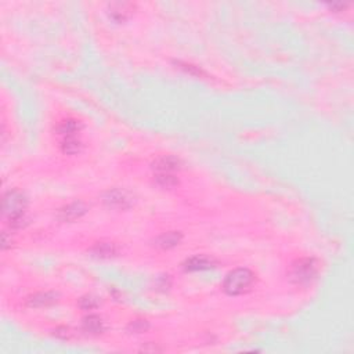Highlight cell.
Listing matches in <instances>:
<instances>
[{
    "label": "cell",
    "instance_id": "obj_2",
    "mask_svg": "<svg viewBox=\"0 0 354 354\" xmlns=\"http://www.w3.org/2000/svg\"><path fill=\"white\" fill-rule=\"evenodd\" d=\"M253 282H255V275L251 270L237 269V270L231 271L226 277L223 288L227 294L231 295V296H235V295H241L244 292H247Z\"/></svg>",
    "mask_w": 354,
    "mask_h": 354
},
{
    "label": "cell",
    "instance_id": "obj_1",
    "mask_svg": "<svg viewBox=\"0 0 354 354\" xmlns=\"http://www.w3.org/2000/svg\"><path fill=\"white\" fill-rule=\"evenodd\" d=\"M27 204V198L17 190L6 192L3 196V214L13 227L23 226L21 222H24Z\"/></svg>",
    "mask_w": 354,
    "mask_h": 354
},
{
    "label": "cell",
    "instance_id": "obj_13",
    "mask_svg": "<svg viewBox=\"0 0 354 354\" xmlns=\"http://www.w3.org/2000/svg\"><path fill=\"white\" fill-rule=\"evenodd\" d=\"M93 251H94V253L97 255V256L109 257V256H112V255H115V253H117V248H115V245H114V244L103 242V244H97Z\"/></svg>",
    "mask_w": 354,
    "mask_h": 354
},
{
    "label": "cell",
    "instance_id": "obj_12",
    "mask_svg": "<svg viewBox=\"0 0 354 354\" xmlns=\"http://www.w3.org/2000/svg\"><path fill=\"white\" fill-rule=\"evenodd\" d=\"M180 239H182V235L179 233H168L165 234V235H162V237L158 239V245L162 248H172V247H176L177 244L180 242Z\"/></svg>",
    "mask_w": 354,
    "mask_h": 354
},
{
    "label": "cell",
    "instance_id": "obj_7",
    "mask_svg": "<svg viewBox=\"0 0 354 354\" xmlns=\"http://www.w3.org/2000/svg\"><path fill=\"white\" fill-rule=\"evenodd\" d=\"M61 148L65 154H76L80 149V140L78 135L61 136Z\"/></svg>",
    "mask_w": 354,
    "mask_h": 354
},
{
    "label": "cell",
    "instance_id": "obj_10",
    "mask_svg": "<svg viewBox=\"0 0 354 354\" xmlns=\"http://www.w3.org/2000/svg\"><path fill=\"white\" fill-rule=\"evenodd\" d=\"M83 329L92 335H98L104 331L103 320L97 316H88L83 320Z\"/></svg>",
    "mask_w": 354,
    "mask_h": 354
},
{
    "label": "cell",
    "instance_id": "obj_9",
    "mask_svg": "<svg viewBox=\"0 0 354 354\" xmlns=\"http://www.w3.org/2000/svg\"><path fill=\"white\" fill-rule=\"evenodd\" d=\"M213 266V261L208 259L205 256H195L191 257L190 260H187L186 269L188 271H201V270H208Z\"/></svg>",
    "mask_w": 354,
    "mask_h": 354
},
{
    "label": "cell",
    "instance_id": "obj_4",
    "mask_svg": "<svg viewBox=\"0 0 354 354\" xmlns=\"http://www.w3.org/2000/svg\"><path fill=\"white\" fill-rule=\"evenodd\" d=\"M180 168V161L174 157H162L154 163V170L157 174H172Z\"/></svg>",
    "mask_w": 354,
    "mask_h": 354
},
{
    "label": "cell",
    "instance_id": "obj_15",
    "mask_svg": "<svg viewBox=\"0 0 354 354\" xmlns=\"http://www.w3.org/2000/svg\"><path fill=\"white\" fill-rule=\"evenodd\" d=\"M57 336H61V338H70V331H68V328H62V329H57L56 332Z\"/></svg>",
    "mask_w": 354,
    "mask_h": 354
},
{
    "label": "cell",
    "instance_id": "obj_3",
    "mask_svg": "<svg viewBox=\"0 0 354 354\" xmlns=\"http://www.w3.org/2000/svg\"><path fill=\"white\" fill-rule=\"evenodd\" d=\"M318 263L314 259H300L292 266L291 278L296 284H307L317 275Z\"/></svg>",
    "mask_w": 354,
    "mask_h": 354
},
{
    "label": "cell",
    "instance_id": "obj_8",
    "mask_svg": "<svg viewBox=\"0 0 354 354\" xmlns=\"http://www.w3.org/2000/svg\"><path fill=\"white\" fill-rule=\"evenodd\" d=\"M57 302V295L52 292H45V294H37L29 299V306L32 307H45L50 306L53 303Z\"/></svg>",
    "mask_w": 354,
    "mask_h": 354
},
{
    "label": "cell",
    "instance_id": "obj_5",
    "mask_svg": "<svg viewBox=\"0 0 354 354\" xmlns=\"http://www.w3.org/2000/svg\"><path fill=\"white\" fill-rule=\"evenodd\" d=\"M86 213V206L82 202H74L60 210V219L62 222H74Z\"/></svg>",
    "mask_w": 354,
    "mask_h": 354
},
{
    "label": "cell",
    "instance_id": "obj_11",
    "mask_svg": "<svg viewBox=\"0 0 354 354\" xmlns=\"http://www.w3.org/2000/svg\"><path fill=\"white\" fill-rule=\"evenodd\" d=\"M105 202H107L108 205L111 206H117V208H126V206H129V202H130V200L127 198V195H126L123 191H112L109 192L107 196H105Z\"/></svg>",
    "mask_w": 354,
    "mask_h": 354
},
{
    "label": "cell",
    "instance_id": "obj_14",
    "mask_svg": "<svg viewBox=\"0 0 354 354\" xmlns=\"http://www.w3.org/2000/svg\"><path fill=\"white\" fill-rule=\"evenodd\" d=\"M97 306V299L93 298V296H84V298L80 299V307L83 308V310H93Z\"/></svg>",
    "mask_w": 354,
    "mask_h": 354
},
{
    "label": "cell",
    "instance_id": "obj_6",
    "mask_svg": "<svg viewBox=\"0 0 354 354\" xmlns=\"http://www.w3.org/2000/svg\"><path fill=\"white\" fill-rule=\"evenodd\" d=\"M131 11H133L131 3H112L109 6V15L118 23L125 21L131 14Z\"/></svg>",
    "mask_w": 354,
    "mask_h": 354
}]
</instances>
